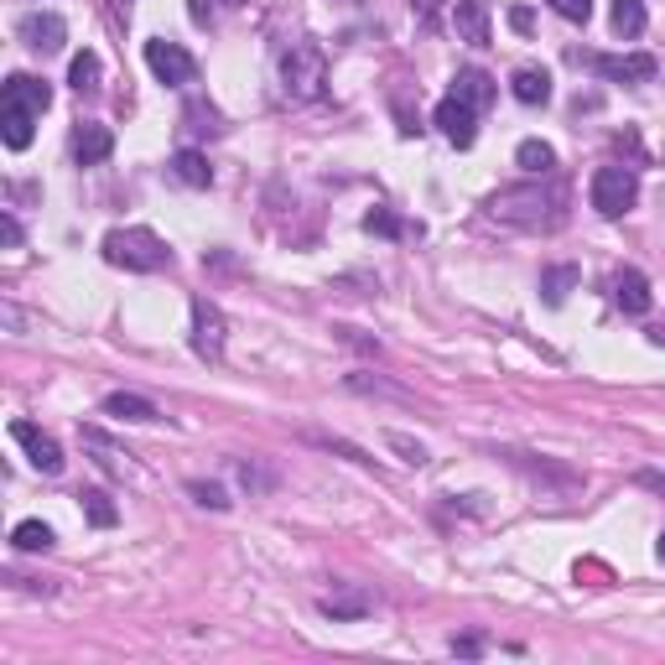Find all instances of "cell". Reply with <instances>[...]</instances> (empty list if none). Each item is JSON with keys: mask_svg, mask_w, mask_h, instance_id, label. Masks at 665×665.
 I'll use <instances>...</instances> for the list:
<instances>
[{"mask_svg": "<svg viewBox=\"0 0 665 665\" xmlns=\"http://www.w3.org/2000/svg\"><path fill=\"white\" fill-rule=\"evenodd\" d=\"M104 261L125 265V271H162L172 261V250L151 229H110L104 235Z\"/></svg>", "mask_w": 665, "mask_h": 665, "instance_id": "1", "label": "cell"}, {"mask_svg": "<svg viewBox=\"0 0 665 665\" xmlns=\"http://www.w3.org/2000/svg\"><path fill=\"white\" fill-rule=\"evenodd\" d=\"M281 78L291 99H317L323 84H328V52L317 42H297V48L281 58Z\"/></svg>", "mask_w": 665, "mask_h": 665, "instance_id": "2", "label": "cell"}, {"mask_svg": "<svg viewBox=\"0 0 665 665\" xmlns=\"http://www.w3.org/2000/svg\"><path fill=\"white\" fill-rule=\"evenodd\" d=\"M588 198H593V209L603 218H618V214H629V209H635V198H640V177H635L629 166H598Z\"/></svg>", "mask_w": 665, "mask_h": 665, "instance_id": "3", "label": "cell"}, {"mask_svg": "<svg viewBox=\"0 0 665 665\" xmlns=\"http://www.w3.org/2000/svg\"><path fill=\"white\" fill-rule=\"evenodd\" d=\"M146 68L156 73L166 89H183V84H192V78H198L192 52L177 48V42H166V37H151V42H146Z\"/></svg>", "mask_w": 665, "mask_h": 665, "instance_id": "4", "label": "cell"}, {"mask_svg": "<svg viewBox=\"0 0 665 665\" xmlns=\"http://www.w3.org/2000/svg\"><path fill=\"white\" fill-rule=\"evenodd\" d=\"M192 349L198 359H224V312L214 302H192Z\"/></svg>", "mask_w": 665, "mask_h": 665, "instance_id": "5", "label": "cell"}, {"mask_svg": "<svg viewBox=\"0 0 665 665\" xmlns=\"http://www.w3.org/2000/svg\"><path fill=\"white\" fill-rule=\"evenodd\" d=\"M437 130H442L452 146H474L478 141V110L474 104H463L457 95H448L442 104H437Z\"/></svg>", "mask_w": 665, "mask_h": 665, "instance_id": "6", "label": "cell"}, {"mask_svg": "<svg viewBox=\"0 0 665 665\" xmlns=\"http://www.w3.org/2000/svg\"><path fill=\"white\" fill-rule=\"evenodd\" d=\"M0 99H5V104H16V110H26V115H48L52 110L48 78H32V73H11V78H5V89H0Z\"/></svg>", "mask_w": 665, "mask_h": 665, "instance_id": "7", "label": "cell"}, {"mask_svg": "<svg viewBox=\"0 0 665 665\" xmlns=\"http://www.w3.org/2000/svg\"><path fill=\"white\" fill-rule=\"evenodd\" d=\"M11 437L32 452V463H37L42 474H63V448H58L42 427H32V422H11Z\"/></svg>", "mask_w": 665, "mask_h": 665, "instance_id": "8", "label": "cell"}, {"mask_svg": "<svg viewBox=\"0 0 665 665\" xmlns=\"http://www.w3.org/2000/svg\"><path fill=\"white\" fill-rule=\"evenodd\" d=\"M608 84H644V78H655V58L650 52H629V58H588Z\"/></svg>", "mask_w": 665, "mask_h": 665, "instance_id": "9", "label": "cell"}, {"mask_svg": "<svg viewBox=\"0 0 665 665\" xmlns=\"http://www.w3.org/2000/svg\"><path fill=\"white\" fill-rule=\"evenodd\" d=\"M16 32H22V42L32 52H58L63 42H68V26H63V16H52V11H42V16H26Z\"/></svg>", "mask_w": 665, "mask_h": 665, "instance_id": "10", "label": "cell"}, {"mask_svg": "<svg viewBox=\"0 0 665 665\" xmlns=\"http://www.w3.org/2000/svg\"><path fill=\"white\" fill-rule=\"evenodd\" d=\"M452 26L468 48H489V5L484 0H452Z\"/></svg>", "mask_w": 665, "mask_h": 665, "instance_id": "11", "label": "cell"}, {"mask_svg": "<svg viewBox=\"0 0 665 665\" xmlns=\"http://www.w3.org/2000/svg\"><path fill=\"white\" fill-rule=\"evenodd\" d=\"M110 151H115V136H110V125H95V120H89V125H78V130H73V162H78V166L104 162Z\"/></svg>", "mask_w": 665, "mask_h": 665, "instance_id": "12", "label": "cell"}, {"mask_svg": "<svg viewBox=\"0 0 665 665\" xmlns=\"http://www.w3.org/2000/svg\"><path fill=\"white\" fill-rule=\"evenodd\" d=\"M452 95L463 99V104H474V110H489L494 104V78L484 68H463L452 78Z\"/></svg>", "mask_w": 665, "mask_h": 665, "instance_id": "13", "label": "cell"}, {"mask_svg": "<svg viewBox=\"0 0 665 665\" xmlns=\"http://www.w3.org/2000/svg\"><path fill=\"white\" fill-rule=\"evenodd\" d=\"M614 302L624 312H635V317H644L650 312V281H644L640 271H618V281H614Z\"/></svg>", "mask_w": 665, "mask_h": 665, "instance_id": "14", "label": "cell"}, {"mask_svg": "<svg viewBox=\"0 0 665 665\" xmlns=\"http://www.w3.org/2000/svg\"><path fill=\"white\" fill-rule=\"evenodd\" d=\"M172 177H177V183H188V188H209V183H214V166H209V156H203V151H177V156H172Z\"/></svg>", "mask_w": 665, "mask_h": 665, "instance_id": "15", "label": "cell"}, {"mask_svg": "<svg viewBox=\"0 0 665 665\" xmlns=\"http://www.w3.org/2000/svg\"><path fill=\"white\" fill-rule=\"evenodd\" d=\"M510 95L520 99V104H547V99H551V73L547 68H515V78H510Z\"/></svg>", "mask_w": 665, "mask_h": 665, "instance_id": "16", "label": "cell"}, {"mask_svg": "<svg viewBox=\"0 0 665 665\" xmlns=\"http://www.w3.org/2000/svg\"><path fill=\"white\" fill-rule=\"evenodd\" d=\"M32 120L37 115H26V110H16V104H5V110H0V141L11 146V151H26V146H32Z\"/></svg>", "mask_w": 665, "mask_h": 665, "instance_id": "17", "label": "cell"}, {"mask_svg": "<svg viewBox=\"0 0 665 665\" xmlns=\"http://www.w3.org/2000/svg\"><path fill=\"white\" fill-rule=\"evenodd\" d=\"M104 411H110L115 422H156V405L141 401V396H125V390H115V396L104 401Z\"/></svg>", "mask_w": 665, "mask_h": 665, "instance_id": "18", "label": "cell"}, {"mask_svg": "<svg viewBox=\"0 0 665 665\" xmlns=\"http://www.w3.org/2000/svg\"><path fill=\"white\" fill-rule=\"evenodd\" d=\"M572 286H577V265H551L547 276H541V297H547V308H562Z\"/></svg>", "mask_w": 665, "mask_h": 665, "instance_id": "19", "label": "cell"}, {"mask_svg": "<svg viewBox=\"0 0 665 665\" xmlns=\"http://www.w3.org/2000/svg\"><path fill=\"white\" fill-rule=\"evenodd\" d=\"M614 32L624 42H635L644 32V0H614Z\"/></svg>", "mask_w": 665, "mask_h": 665, "instance_id": "20", "label": "cell"}, {"mask_svg": "<svg viewBox=\"0 0 665 665\" xmlns=\"http://www.w3.org/2000/svg\"><path fill=\"white\" fill-rule=\"evenodd\" d=\"M515 162L530 172V177H547L551 166H556V151H551L547 141H520V151H515Z\"/></svg>", "mask_w": 665, "mask_h": 665, "instance_id": "21", "label": "cell"}, {"mask_svg": "<svg viewBox=\"0 0 665 665\" xmlns=\"http://www.w3.org/2000/svg\"><path fill=\"white\" fill-rule=\"evenodd\" d=\"M11 547H16V551H48L52 547V530L42 520H22L16 530H11Z\"/></svg>", "mask_w": 665, "mask_h": 665, "instance_id": "22", "label": "cell"}, {"mask_svg": "<svg viewBox=\"0 0 665 665\" xmlns=\"http://www.w3.org/2000/svg\"><path fill=\"white\" fill-rule=\"evenodd\" d=\"M68 84L78 89V95H95V89H99V58H95V52H78V58H73Z\"/></svg>", "mask_w": 665, "mask_h": 665, "instance_id": "23", "label": "cell"}, {"mask_svg": "<svg viewBox=\"0 0 665 665\" xmlns=\"http://www.w3.org/2000/svg\"><path fill=\"white\" fill-rule=\"evenodd\" d=\"M84 510H89V525H99V530H110V525L120 520V510L110 504L104 489H89V494H84Z\"/></svg>", "mask_w": 665, "mask_h": 665, "instance_id": "24", "label": "cell"}, {"mask_svg": "<svg viewBox=\"0 0 665 665\" xmlns=\"http://www.w3.org/2000/svg\"><path fill=\"white\" fill-rule=\"evenodd\" d=\"M556 16H567V22H588L593 16V0H547Z\"/></svg>", "mask_w": 665, "mask_h": 665, "instance_id": "25", "label": "cell"}, {"mask_svg": "<svg viewBox=\"0 0 665 665\" xmlns=\"http://www.w3.org/2000/svg\"><path fill=\"white\" fill-rule=\"evenodd\" d=\"M214 5H224V11H239L244 0H192V22L209 26V22H214Z\"/></svg>", "mask_w": 665, "mask_h": 665, "instance_id": "26", "label": "cell"}, {"mask_svg": "<svg viewBox=\"0 0 665 665\" xmlns=\"http://www.w3.org/2000/svg\"><path fill=\"white\" fill-rule=\"evenodd\" d=\"M364 229H369V235H401V224H396V218L385 214V209H375V214H364Z\"/></svg>", "mask_w": 665, "mask_h": 665, "instance_id": "27", "label": "cell"}, {"mask_svg": "<svg viewBox=\"0 0 665 665\" xmlns=\"http://www.w3.org/2000/svg\"><path fill=\"white\" fill-rule=\"evenodd\" d=\"M192 494H198V504H209V510H229V499H224L218 484H192Z\"/></svg>", "mask_w": 665, "mask_h": 665, "instance_id": "28", "label": "cell"}, {"mask_svg": "<svg viewBox=\"0 0 665 665\" xmlns=\"http://www.w3.org/2000/svg\"><path fill=\"white\" fill-rule=\"evenodd\" d=\"M0 239H5V244H22V224H16L11 214L0 218Z\"/></svg>", "mask_w": 665, "mask_h": 665, "instance_id": "29", "label": "cell"}, {"mask_svg": "<svg viewBox=\"0 0 665 665\" xmlns=\"http://www.w3.org/2000/svg\"><path fill=\"white\" fill-rule=\"evenodd\" d=\"M510 26H515V32H530V11H525V5H515V11H510Z\"/></svg>", "mask_w": 665, "mask_h": 665, "instance_id": "30", "label": "cell"}, {"mask_svg": "<svg viewBox=\"0 0 665 665\" xmlns=\"http://www.w3.org/2000/svg\"><path fill=\"white\" fill-rule=\"evenodd\" d=\"M655 551H661V562H665V530H661V547H655Z\"/></svg>", "mask_w": 665, "mask_h": 665, "instance_id": "31", "label": "cell"}]
</instances>
